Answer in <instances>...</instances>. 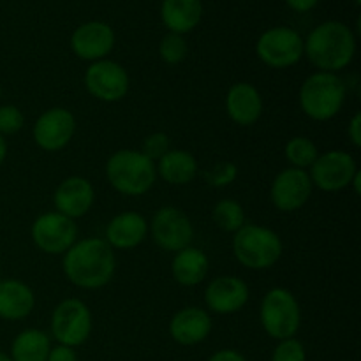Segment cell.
Listing matches in <instances>:
<instances>
[{"instance_id":"1","label":"cell","mask_w":361,"mask_h":361,"mask_svg":"<svg viewBox=\"0 0 361 361\" xmlns=\"http://www.w3.org/2000/svg\"><path fill=\"white\" fill-rule=\"evenodd\" d=\"M116 261L106 240L85 238L74 243L63 256V274L81 289H99L109 284Z\"/></svg>"},{"instance_id":"2","label":"cell","mask_w":361,"mask_h":361,"mask_svg":"<svg viewBox=\"0 0 361 361\" xmlns=\"http://www.w3.org/2000/svg\"><path fill=\"white\" fill-rule=\"evenodd\" d=\"M303 55L323 73L337 74L355 59L356 37L342 21H323L303 41Z\"/></svg>"},{"instance_id":"3","label":"cell","mask_w":361,"mask_h":361,"mask_svg":"<svg viewBox=\"0 0 361 361\" xmlns=\"http://www.w3.org/2000/svg\"><path fill=\"white\" fill-rule=\"evenodd\" d=\"M300 108L309 118L316 122H326L338 115L345 102V83L335 73L310 74L298 94Z\"/></svg>"},{"instance_id":"4","label":"cell","mask_w":361,"mask_h":361,"mask_svg":"<svg viewBox=\"0 0 361 361\" xmlns=\"http://www.w3.org/2000/svg\"><path fill=\"white\" fill-rule=\"evenodd\" d=\"M106 176L116 192L143 196L154 187L157 171L154 161L137 150H118L108 159Z\"/></svg>"},{"instance_id":"5","label":"cell","mask_w":361,"mask_h":361,"mask_svg":"<svg viewBox=\"0 0 361 361\" xmlns=\"http://www.w3.org/2000/svg\"><path fill=\"white\" fill-rule=\"evenodd\" d=\"M282 249L281 236L264 226L245 224L233 238L235 257L249 270H267L277 264Z\"/></svg>"},{"instance_id":"6","label":"cell","mask_w":361,"mask_h":361,"mask_svg":"<svg viewBox=\"0 0 361 361\" xmlns=\"http://www.w3.org/2000/svg\"><path fill=\"white\" fill-rule=\"evenodd\" d=\"M263 330L275 341L293 338L300 330L302 310L289 289L274 288L264 295L259 310Z\"/></svg>"},{"instance_id":"7","label":"cell","mask_w":361,"mask_h":361,"mask_svg":"<svg viewBox=\"0 0 361 361\" xmlns=\"http://www.w3.org/2000/svg\"><path fill=\"white\" fill-rule=\"evenodd\" d=\"M256 55L264 66L288 69L302 60L303 37L291 27L268 28L257 39Z\"/></svg>"},{"instance_id":"8","label":"cell","mask_w":361,"mask_h":361,"mask_svg":"<svg viewBox=\"0 0 361 361\" xmlns=\"http://www.w3.org/2000/svg\"><path fill=\"white\" fill-rule=\"evenodd\" d=\"M92 334V312L87 303L67 298L55 307L51 314V335L60 345L78 348Z\"/></svg>"},{"instance_id":"9","label":"cell","mask_w":361,"mask_h":361,"mask_svg":"<svg viewBox=\"0 0 361 361\" xmlns=\"http://www.w3.org/2000/svg\"><path fill=\"white\" fill-rule=\"evenodd\" d=\"M35 247L46 254H66L78 242V226L73 219L49 212L39 215L30 229Z\"/></svg>"},{"instance_id":"10","label":"cell","mask_w":361,"mask_h":361,"mask_svg":"<svg viewBox=\"0 0 361 361\" xmlns=\"http://www.w3.org/2000/svg\"><path fill=\"white\" fill-rule=\"evenodd\" d=\"M358 171L355 157L344 150H330L319 154L310 166V182L324 192H337L351 185L353 176Z\"/></svg>"},{"instance_id":"11","label":"cell","mask_w":361,"mask_h":361,"mask_svg":"<svg viewBox=\"0 0 361 361\" xmlns=\"http://www.w3.org/2000/svg\"><path fill=\"white\" fill-rule=\"evenodd\" d=\"M85 87L102 102H118L129 92V74L115 60H97L85 73Z\"/></svg>"},{"instance_id":"12","label":"cell","mask_w":361,"mask_h":361,"mask_svg":"<svg viewBox=\"0 0 361 361\" xmlns=\"http://www.w3.org/2000/svg\"><path fill=\"white\" fill-rule=\"evenodd\" d=\"M150 231L154 242L168 252H178L185 249L194 238L192 222L175 207L159 208L152 219Z\"/></svg>"},{"instance_id":"13","label":"cell","mask_w":361,"mask_h":361,"mask_svg":"<svg viewBox=\"0 0 361 361\" xmlns=\"http://www.w3.org/2000/svg\"><path fill=\"white\" fill-rule=\"evenodd\" d=\"M76 133V118L66 108H51L34 123V141L46 152H59L69 145Z\"/></svg>"},{"instance_id":"14","label":"cell","mask_w":361,"mask_h":361,"mask_svg":"<svg viewBox=\"0 0 361 361\" xmlns=\"http://www.w3.org/2000/svg\"><path fill=\"white\" fill-rule=\"evenodd\" d=\"M312 182L305 169L288 168L275 176L270 189V200L281 212H296L305 207L312 196Z\"/></svg>"},{"instance_id":"15","label":"cell","mask_w":361,"mask_h":361,"mask_svg":"<svg viewBox=\"0 0 361 361\" xmlns=\"http://www.w3.org/2000/svg\"><path fill=\"white\" fill-rule=\"evenodd\" d=\"M115 46V32L104 21H87L71 35V49L81 60H104Z\"/></svg>"},{"instance_id":"16","label":"cell","mask_w":361,"mask_h":361,"mask_svg":"<svg viewBox=\"0 0 361 361\" xmlns=\"http://www.w3.org/2000/svg\"><path fill=\"white\" fill-rule=\"evenodd\" d=\"M249 302V286L238 277L224 275L208 284L204 291V303L208 309L221 316L235 314L242 310Z\"/></svg>"},{"instance_id":"17","label":"cell","mask_w":361,"mask_h":361,"mask_svg":"<svg viewBox=\"0 0 361 361\" xmlns=\"http://www.w3.org/2000/svg\"><path fill=\"white\" fill-rule=\"evenodd\" d=\"M55 208L69 219L83 217L94 207L95 192L92 183L83 176H69L55 190Z\"/></svg>"},{"instance_id":"18","label":"cell","mask_w":361,"mask_h":361,"mask_svg":"<svg viewBox=\"0 0 361 361\" xmlns=\"http://www.w3.org/2000/svg\"><path fill=\"white\" fill-rule=\"evenodd\" d=\"M226 111L238 126H254L263 115V97L254 85L235 83L226 95Z\"/></svg>"},{"instance_id":"19","label":"cell","mask_w":361,"mask_h":361,"mask_svg":"<svg viewBox=\"0 0 361 361\" xmlns=\"http://www.w3.org/2000/svg\"><path fill=\"white\" fill-rule=\"evenodd\" d=\"M210 331V314L200 307H185L178 310L169 323V335L180 345L200 344L204 338H208Z\"/></svg>"},{"instance_id":"20","label":"cell","mask_w":361,"mask_h":361,"mask_svg":"<svg viewBox=\"0 0 361 361\" xmlns=\"http://www.w3.org/2000/svg\"><path fill=\"white\" fill-rule=\"evenodd\" d=\"M148 235L147 219L136 212H123L115 215L106 228V242L115 249L129 250L140 245Z\"/></svg>"},{"instance_id":"21","label":"cell","mask_w":361,"mask_h":361,"mask_svg":"<svg viewBox=\"0 0 361 361\" xmlns=\"http://www.w3.org/2000/svg\"><path fill=\"white\" fill-rule=\"evenodd\" d=\"M35 307V295L18 279L0 281V319L21 321L30 316Z\"/></svg>"},{"instance_id":"22","label":"cell","mask_w":361,"mask_h":361,"mask_svg":"<svg viewBox=\"0 0 361 361\" xmlns=\"http://www.w3.org/2000/svg\"><path fill=\"white\" fill-rule=\"evenodd\" d=\"M203 18L201 0H162L161 20L173 34H187L200 25Z\"/></svg>"},{"instance_id":"23","label":"cell","mask_w":361,"mask_h":361,"mask_svg":"<svg viewBox=\"0 0 361 361\" xmlns=\"http://www.w3.org/2000/svg\"><path fill=\"white\" fill-rule=\"evenodd\" d=\"M208 257L207 254L196 247H185L178 250L173 257L171 274L173 279L180 286L192 288V286L201 284L208 274Z\"/></svg>"},{"instance_id":"24","label":"cell","mask_w":361,"mask_h":361,"mask_svg":"<svg viewBox=\"0 0 361 361\" xmlns=\"http://www.w3.org/2000/svg\"><path fill=\"white\" fill-rule=\"evenodd\" d=\"M157 175L169 185H187L197 175V161L187 150H169L155 166Z\"/></svg>"},{"instance_id":"25","label":"cell","mask_w":361,"mask_h":361,"mask_svg":"<svg viewBox=\"0 0 361 361\" xmlns=\"http://www.w3.org/2000/svg\"><path fill=\"white\" fill-rule=\"evenodd\" d=\"M51 351V341L49 335L42 330L28 328L11 344V360L13 361H46Z\"/></svg>"},{"instance_id":"26","label":"cell","mask_w":361,"mask_h":361,"mask_svg":"<svg viewBox=\"0 0 361 361\" xmlns=\"http://www.w3.org/2000/svg\"><path fill=\"white\" fill-rule=\"evenodd\" d=\"M284 154L289 164L296 169L310 168V166L316 162V159L319 157L316 143L305 136L291 137V140L286 143Z\"/></svg>"},{"instance_id":"27","label":"cell","mask_w":361,"mask_h":361,"mask_svg":"<svg viewBox=\"0 0 361 361\" xmlns=\"http://www.w3.org/2000/svg\"><path fill=\"white\" fill-rule=\"evenodd\" d=\"M214 221L222 231L236 233L245 226V212L235 200H221L214 207Z\"/></svg>"},{"instance_id":"28","label":"cell","mask_w":361,"mask_h":361,"mask_svg":"<svg viewBox=\"0 0 361 361\" xmlns=\"http://www.w3.org/2000/svg\"><path fill=\"white\" fill-rule=\"evenodd\" d=\"M189 53V46H187V41L183 39V35L180 34H166L164 37L159 42V56H161L162 62L169 63V66H175V63H180Z\"/></svg>"},{"instance_id":"29","label":"cell","mask_w":361,"mask_h":361,"mask_svg":"<svg viewBox=\"0 0 361 361\" xmlns=\"http://www.w3.org/2000/svg\"><path fill=\"white\" fill-rule=\"evenodd\" d=\"M271 361H307L305 348L295 337L279 341L277 348L274 349V355H271Z\"/></svg>"},{"instance_id":"30","label":"cell","mask_w":361,"mask_h":361,"mask_svg":"<svg viewBox=\"0 0 361 361\" xmlns=\"http://www.w3.org/2000/svg\"><path fill=\"white\" fill-rule=\"evenodd\" d=\"M236 175H238V168L233 162H219L204 173V178L212 187H226L235 182Z\"/></svg>"},{"instance_id":"31","label":"cell","mask_w":361,"mask_h":361,"mask_svg":"<svg viewBox=\"0 0 361 361\" xmlns=\"http://www.w3.org/2000/svg\"><path fill=\"white\" fill-rule=\"evenodd\" d=\"M25 116L20 111L18 106L4 104L0 106V134L7 136V134H16L18 130L23 127Z\"/></svg>"},{"instance_id":"32","label":"cell","mask_w":361,"mask_h":361,"mask_svg":"<svg viewBox=\"0 0 361 361\" xmlns=\"http://www.w3.org/2000/svg\"><path fill=\"white\" fill-rule=\"evenodd\" d=\"M169 150H171L169 148V137L164 133L150 134L148 137H145L143 147H141V154L150 159V161H159Z\"/></svg>"},{"instance_id":"33","label":"cell","mask_w":361,"mask_h":361,"mask_svg":"<svg viewBox=\"0 0 361 361\" xmlns=\"http://www.w3.org/2000/svg\"><path fill=\"white\" fill-rule=\"evenodd\" d=\"M46 361H78V356L73 348H67V345L59 344L56 348H51V351H49Z\"/></svg>"},{"instance_id":"34","label":"cell","mask_w":361,"mask_h":361,"mask_svg":"<svg viewBox=\"0 0 361 361\" xmlns=\"http://www.w3.org/2000/svg\"><path fill=\"white\" fill-rule=\"evenodd\" d=\"M348 136L356 148L361 147V113L360 111L355 113L351 118V122H349Z\"/></svg>"},{"instance_id":"35","label":"cell","mask_w":361,"mask_h":361,"mask_svg":"<svg viewBox=\"0 0 361 361\" xmlns=\"http://www.w3.org/2000/svg\"><path fill=\"white\" fill-rule=\"evenodd\" d=\"M208 361H247L245 356L240 355L238 351H233V349H222V351L214 353Z\"/></svg>"},{"instance_id":"36","label":"cell","mask_w":361,"mask_h":361,"mask_svg":"<svg viewBox=\"0 0 361 361\" xmlns=\"http://www.w3.org/2000/svg\"><path fill=\"white\" fill-rule=\"evenodd\" d=\"M286 4L296 13H309L319 4V0H286Z\"/></svg>"},{"instance_id":"37","label":"cell","mask_w":361,"mask_h":361,"mask_svg":"<svg viewBox=\"0 0 361 361\" xmlns=\"http://www.w3.org/2000/svg\"><path fill=\"white\" fill-rule=\"evenodd\" d=\"M6 157H7V141L6 137L0 134V166H2V162L6 161Z\"/></svg>"},{"instance_id":"38","label":"cell","mask_w":361,"mask_h":361,"mask_svg":"<svg viewBox=\"0 0 361 361\" xmlns=\"http://www.w3.org/2000/svg\"><path fill=\"white\" fill-rule=\"evenodd\" d=\"M351 185L355 187V194H360L361 192V171H360V169H358V171H356V175L353 176Z\"/></svg>"},{"instance_id":"39","label":"cell","mask_w":361,"mask_h":361,"mask_svg":"<svg viewBox=\"0 0 361 361\" xmlns=\"http://www.w3.org/2000/svg\"><path fill=\"white\" fill-rule=\"evenodd\" d=\"M0 361H13V360H11L9 355H6V353L0 351Z\"/></svg>"},{"instance_id":"40","label":"cell","mask_w":361,"mask_h":361,"mask_svg":"<svg viewBox=\"0 0 361 361\" xmlns=\"http://www.w3.org/2000/svg\"><path fill=\"white\" fill-rule=\"evenodd\" d=\"M353 2H355L356 6H360V4H361V0H353Z\"/></svg>"},{"instance_id":"41","label":"cell","mask_w":361,"mask_h":361,"mask_svg":"<svg viewBox=\"0 0 361 361\" xmlns=\"http://www.w3.org/2000/svg\"><path fill=\"white\" fill-rule=\"evenodd\" d=\"M0 97H2V88H0Z\"/></svg>"}]
</instances>
